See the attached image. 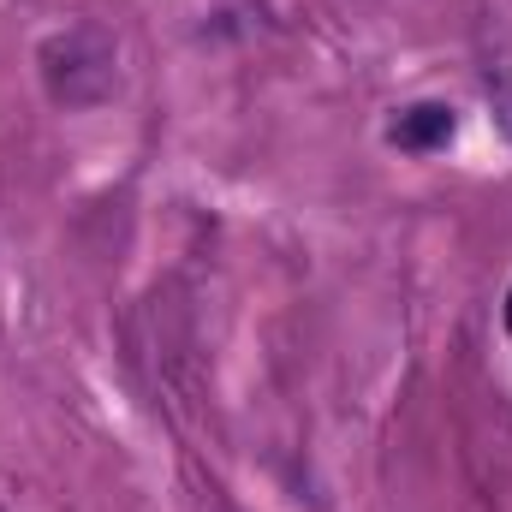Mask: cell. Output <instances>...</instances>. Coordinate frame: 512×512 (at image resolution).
I'll return each instance as SVG.
<instances>
[{
  "label": "cell",
  "mask_w": 512,
  "mask_h": 512,
  "mask_svg": "<svg viewBox=\"0 0 512 512\" xmlns=\"http://www.w3.org/2000/svg\"><path fill=\"white\" fill-rule=\"evenodd\" d=\"M483 90H489V120H495V131L512 143V66H489Z\"/></svg>",
  "instance_id": "3957f363"
},
{
  "label": "cell",
  "mask_w": 512,
  "mask_h": 512,
  "mask_svg": "<svg viewBox=\"0 0 512 512\" xmlns=\"http://www.w3.org/2000/svg\"><path fill=\"white\" fill-rule=\"evenodd\" d=\"M36 78H42V90H48L54 108L90 114V108H102L120 90V42L102 24H66V30L42 36Z\"/></svg>",
  "instance_id": "6da1fadb"
},
{
  "label": "cell",
  "mask_w": 512,
  "mask_h": 512,
  "mask_svg": "<svg viewBox=\"0 0 512 512\" xmlns=\"http://www.w3.org/2000/svg\"><path fill=\"white\" fill-rule=\"evenodd\" d=\"M501 316H507V328H512V292H507V310H501Z\"/></svg>",
  "instance_id": "277c9868"
},
{
  "label": "cell",
  "mask_w": 512,
  "mask_h": 512,
  "mask_svg": "<svg viewBox=\"0 0 512 512\" xmlns=\"http://www.w3.org/2000/svg\"><path fill=\"white\" fill-rule=\"evenodd\" d=\"M453 131H459V114L447 102H411L387 120V143L405 149V155H435V149L453 143Z\"/></svg>",
  "instance_id": "7a4b0ae2"
}]
</instances>
